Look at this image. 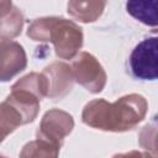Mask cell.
Here are the masks:
<instances>
[{
  "mask_svg": "<svg viewBox=\"0 0 158 158\" xmlns=\"http://www.w3.org/2000/svg\"><path fill=\"white\" fill-rule=\"evenodd\" d=\"M46 98V84L41 73H30L19 79L6 96L7 101L21 115L23 125L35 121L40 111L41 100Z\"/></svg>",
  "mask_w": 158,
  "mask_h": 158,
  "instance_id": "cell-3",
  "label": "cell"
},
{
  "mask_svg": "<svg viewBox=\"0 0 158 158\" xmlns=\"http://www.w3.org/2000/svg\"><path fill=\"white\" fill-rule=\"evenodd\" d=\"M27 37L38 42H51L56 56L73 59L83 47V30L72 20L58 16L35 19L27 27Z\"/></svg>",
  "mask_w": 158,
  "mask_h": 158,
  "instance_id": "cell-2",
  "label": "cell"
},
{
  "mask_svg": "<svg viewBox=\"0 0 158 158\" xmlns=\"http://www.w3.org/2000/svg\"><path fill=\"white\" fill-rule=\"evenodd\" d=\"M139 146L148 153L157 156V122L156 117L151 123H147L139 132Z\"/></svg>",
  "mask_w": 158,
  "mask_h": 158,
  "instance_id": "cell-14",
  "label": "cell"
},
{
  "mask_svg": "<svg viewBox=\"0 0 158 158\" xmlns=\"http://www.w3.org/2000/svg\"><path fill=\"white\" fill-rule=\"evenodd\" d=\"M157 156L151 154L148 152H139V151H130L126 153L115 154L112 158H156Z\"/></svg>",
  "mask_w": 158,
  "mask_h": 158,
  "instance_id": "cell-15",
  "label": "cell"
},
{
  "mask_svg": "<svg viewBox=\"0 0 158 158\" xmlns=\"http://www.w3.org/2000/svg\"><path fill=\"white\" fill-rule=\"evenodd\" d=\"M59 149V147L49 142L36 138L22 147L20 158H58Z\"/></svg>",
  "mask_w": 158,
  "mask_h": 158,
  "instance_id": "cell-13",
  "label": "cell"
},
{
  "mask_svg": "<svg viewBox=\"0 0 158 158\" xmlns=\"http://www.w3.org/2000/svg\"><path fill=\"white\" fill-rule=\"evenodd\" d=\"M158 38L147 37L131 52L128 65L132 75L141 80H156L158 77Z\"/></svg>",
  "mask_w": 158,
  "mask_h": 158,
  "instance_id": "cell-4",
  "label": "cell"
},
{
  "mask_svg": "<svg viewBox=\"0 0 158 158\" xmlns=\"http://www.w3.org/2000/svg\"><path fill=\"white\" fill-rule=\"evenodd\" d=\"M70 69L74 80L93 94L100 93L106 84V73L100 62L89 52L78 53L73 60Z\"/></svg>",
  "mask_w": 158,
  "mask_h": 158,
  "instance_id": "cell-5",
  "label": "cell"
},
{
  "mask_svg": "<svg viewBox=\"0 0 158 158\" xmlns=\"http://www.w3.org/2000/svg\"><path fill=\"white\" fill-rule=\"evenodd\" d=\"M0 42H1V41H0Z\"/></svg>",
  "mask_w": 158,
  "mask_h": 158,
  "instance_id": "cell-17",
  "label": "cell"
},
{
  "mask_svg": "<svg viewBox=\"0 0 158 158\" xmlns=\"http://www.w3.org/2000/svg\"><path fill=\"white\" fill-rule=\"evenodd\" d=\"M27 65L23 47L16 41L0 42V81H9Z\"/></svg>",
  "mask_w": 158,
  "mask_h": 158,
  "instance_id": "cell-8",
  "label": "cell"
},
{
  "mask_svg": "<svg viewBox=\"0 0 158 158\" xmlns=\"http://www.w3.org/2000/svg\"><path fill=\"white\" fill-rule=\"evenodd\" d=\"M23 14L11 1H0V41H11L23 27Z\"/></svg>",
  "mask_w": 158,
  "mask_h": 158,
  "instance_id": "cell-9",
  "label": "cell"
},
{
  "mask_svg": "<svg viewBox=\"0 0 158 158\" xmlns=\"http://www.w3.org/2000/svg\"><path fill=\"white\" fill-rule=\"evenodd\" d=\"M0 158H7V157H5V156H2V154H0Z\"/></svg>",
  "mask_w": 158,
  "mask_h": 158,
  "instance_id": "cell-16",
  "label": "cell"
},
{
  "mask_svg": "<svg viewBox=\"0 0 158 158\" xmlns=\"http://www.w3.org/2000/svg\"><path fill=\"white\" fill-rule=\"evenodd\" d=\"M106 1H69L68 14L79 22L89 23L96 21L104 12Z\"/></svg>",
  "mask_w": 158,
  "mask_h": 158,
  "instance_id": "cell-10",
  "label": "cell"
},
{
  "mask_svg": "<svg viewBox=\"0 0 158 158\" xmlns=\"http://www.w3.org/2000/svg\"><path fill=\"white\" fill-rule=\"evenodd\" d=\"M148 111L147 99L141 94H127L109 102L105 99L89 101L81 112V121L93 128L109 132L133 130L142 122Z\"/></svg>",
  "mask_w": 158,
  "mask_h": 158,
  "instance_id": "cell-1",
  "label": "cell"
},
{
  "mask_svg": "<svg viewBox=\"0 0 158 158\" xmlns=\"http://www.w3.org/2000/svg\"><path fill=\"white\" fill-rule=\"evenodd\" d=\"M74 120L70 114L59 109L48 110L37 128V139L49 142L57 147H62L64 138L73 131Z\"/></svg>",
  "mask_w": 158,
  "mask_h": 158,
  "instance_id": "cell-6",
  "label": "cell"
},
{
  "mask_svg": "<svg viewBox=\"0 0 158 158\" xmlns=\"http://www.w3.org/2000/svg\"><path fill=\"white\" fill-rule=\"evenodd\" d=\"M157 5L158 2L156 0L151 1H127L126 2V10L127 12L138 20L139 22L156 27L158 23V16H157Z\"/></svg>",
  "mask_w": 158,
  "mask_h": 158,
  "instance_id": "cell-11",
  "label": "cell"
},
{
  "mask_svg": "<svg viewBox=\"0 0 158 158\" xmlns=\"http://www.w3.org/2000/svg\"><path fill=\"white\" fill-rule=\"evenodd\" d=\"M41 74L43 75L46 84V98L60 100L72 91L74 77L70 65L67 63L53 62L47 65Z\"/></svg>",
  "mask_w": 158,
  "mask_h": 158,
  "instance_id": "cell-7",
  "label": "cell"
},
{
  "mask_svg": "<svg viewBox=\"0 0 158 158\" xmlns=\"http://www.w3.org/2000/svg\"><path fill=\"white\" fill-rule=\"evenodd\" d=\"M21 125L23 122L17 110L5 100L0 102V143Z\"/></svg>",
  "mask_w": 158,
  "mask_h": 158,
  "instance_id": "cell-12",
  "label": "cell"
}]
</instances>
